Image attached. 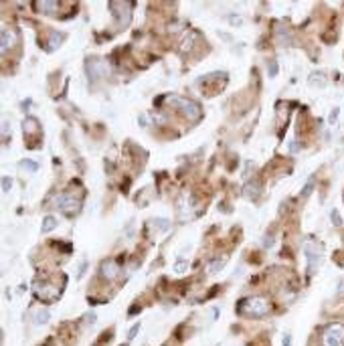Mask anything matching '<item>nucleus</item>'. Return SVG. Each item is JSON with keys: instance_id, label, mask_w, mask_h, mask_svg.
I'll use <instances>...</instances> for the list:
<instances>
[{"instance_id": "nucleus-1", "label": "nucleus", "mask_w": 344, "mask_h": 346, "mask_svg": "<svg viewBox=\"0 0 344 346\" xmlns=\"http://www.w3.org/2000/svg\"><path fill=\"white\" fill-rule=\"evenodd\" d=\"M239 308L247 316H265L269 312V302L264 295H251V298H245L239 304Z\"/></svg>"}, {"instance_id": "nucleus-2", "label": "nucleus", "mask_w": 344, "mask_h": 346, "mask_svg": "<svg viewBox=\"0 0 344 346\" xmlns=\"http://www.w3.org/2000/svg\"><path fill=\"white\" fill-rule=\"evenodd\" d=\"M168 106H172V107L180 109L185 115H188L190 120H196V118H199V115H201V107H199V104L192 102V100H186V97L172 95V97H168Z\"/></svg>"}, {"instance_id": "nucleus-3", "label": "nucleus", "mask_w": 344, "mask_h": 346, "mask_svg": "<svg viewBox=\"0 0 344 346\" xmlns=\"http://www.w3.org/2000/svg\"><path fill=\"white\" fill-rule=\"evenodd\" d=\"M324 346H342L344 344V326L342 324H328L322 332Z\"/></svg>"}, {"instance_id": "nucleus-4", "label": "nucleus", "mask_w": 344, "mask_h": 346, "mask_svg": "<svg viewBox=\"0 0 344 346\" xmlns=\"http://www.w3.org/2000/svg\"><path fill=\"white\" fill-rule=\"evenodd\" d=\"M55 203L59 205L61 211L67 213V215H71V213H79V209H81V199H79V196H73L71 192L59 194L55 199Z\"/></svg>"}, {"instance_id": "nucleus-5", "label": "nucleus", "mask_w": 344, "mask_h": 346, "mask_svg": "<svg viewBox=\"0 0 344 346\" xmlns=\"http://www.w3.org/2000/svg\"><path fill=\"white\" fill-rule=\"evenodd\" d=\"M87 75H89V79H102V77L109 75L107 63L102 61V59H91V61H87Z\"/></svg>"}, {"instance_id": "nucleus-6", "label": "nucleus", "mask_w": 344, "mask_h": 346, "mask_svg": "<svg viewBox=\"0 0 344 346\" xmlns=\"http://www.w3.org/2000/svg\"><path fill=\"white\" fill-rule=\"evenodd\" d=\"M306 255H308V271H314L320 266L322 259V247L316 243H308L306 245Z\"/></svg>"}, {"instance_id": "nucleus-7", "label": "nucleus", "mask_w": 344, "mask_h": 346, "mask_svg": "<svg viewBox=\"0 0 344 346\" xmlns=\"http://www.w3.org/2000/svg\"><path fill=\"white\" fill-rule=\"evenodd\" d=\"M35 292L45 302H53V300L59 298V290L53 284H35Z\"/></svg>"}, {"instance_id": "nucleus-8", "label": "nucleus", "mask_w": 344, "mask_h": 346, "mask_svg": "<svg viewBox=\"0 0 344 346\" xmlns=\"http://www.w3.org/2000/svg\"><path fill=\"white\" fill-rule=\"evenodd\" d=\"M16 41H19V37H16L14 28H2V32H0V51L6 53L8 49H12L16 45Z\"/></svg>"}, {"instance_id": "nucleus-9", "label": "nucleus", "mask_w": 344, "mask_h": 346, "mask_svg": "<svg viewBox=\"0 0 344 346\" xmlns=\"http://www.w3.org/2000/svg\"><path fill=\"white\" fill-rule=\"evenodd\" d=\"M100 271H102V275H104V277L111 279V277H116V275L120 273V266H118V261H113V259H106V261L102 263Z\"/></svg>"}, {"instance_id": "nucleus-10", "label": "nucleus", "mask_w": 344, "mask_h": 346, "mask_svg": "<svg viewBox=\"0 0 344 346\" xmlns=\"http://www.w3.org/2000/svg\"><path fill=\"white\" fill-rule=\"evenodd\" d=\"M227 261H229V255L227 253H223L221 257H215L211 263H209V267H207V271L211 273V275H217L225 266H227Z\"/></svg>"}, {"instance_id": "nucleus-11", "label": "nucleus", "mask_w": 344, "mask_h": 346, "mask_svg": "<svg viewBox=\"0 0 344 346\" xmlns=\"http://www.w3.org/2000/svg\"><path fill=\"white\" fill-rule=\"evenodd\" d=\"M57 8H59V4L55 0H39V2H35V10L45 12V14H53V12H57Z\"/></svg>"}, {"instance_id": "nucleus-12", "label": "nucleus", "mask_w": 344, "mask_h": 346, "mask_svg": "<svg viewBox=\"0 0 344 346\" xmlns=\"http://www.w3.org/2000/svg\"><path fill=\"white\" fill-rule=\"evenodd\" d=\"M49 318H51V312H49L47 308L37 310V312H35V316H32V320H35V324H37V326L47 324V322H49Z\"/></svg>"}, {"instance_id": "nucleus-13", "label": "nucleus", "mask_w": 344, "mask_h": 346, "mask_svg": "<svg viewBox=\"0 0 344 346\" xmlns=\"http://www.w3.org/2000/svg\"><path fill=\"white\" fill-rule=\"evenodd\" d=\"M23 130L26 132L28 136H32V134H37V130H39V122L35 120V118H26L25 122H23Z\"/></svg>"}, {"instance_id": "nucleus-14", "label": "nucleus", "mask_w": 344, "mask_h": 346, "mask_svg": "<svg viewBox=\"0 0 344 346\" xmlns=\"http://www.w3.org/2000/svg\"><path fill=\"white\" fill-rule=\"evenodd\" d=\"M261 192V188H259V185L255 183V180H251V183H247L243 186V194L245 196H257Z\"/></svg>"}, {"instance_id": "nucleus-15", "label": "nucleus", "mask_w": 344, "mask_h": 346, "mask_svg": "<svg viewBox=\"0 0 344 346\" xmlns=\"http://www.w3.org/2000/svg\"><path fill=\"white\" fill-rule=\"evenodd\" d=\"M61 41H63V35H61V32H51V35H49L47 49H49V51H53V49H57V47L61 45Z\"/></svg>"}, {"instance_id": "nucleus-16", "label": "nucleus", "mask_w": 344, "mask_h": 346, "mask_svg": "<svg viewBox=\"0 0 344 346\" xmlns=\"http://www.w3.org/2000/svg\"><path fill=\"white\" fill-rule=\"evenodd\" d=\"M188 269V261L185 259V257H178L176 261H174V266H172V271L176 273V275H180V273H185Z\"/></svg>"}, {"instance_id": "nucleus-17", "label": "nucleus", "mask_w": 344, "mask_h": 346, "mask_svg": "<svg viewBox=\"0 0 344 346\" xmlns=\"http://www.w3.org/2000/svg\"><path fill=\"white\" fill-rule=\"evenodd\" d=\"M55 227H57V219H55L53 215H47V217L43 219V231H45V233H51Z\"/></svg>"}, {"instance_id": "nucleus-18", "label": "nucleus", "mask_w": 344, "mask_h": 346, "mask_svg": "<svg viewBox=\"0 0 344 346\" xmlns=\"http://www.w3.org/2000/svg\"><path fill=\"white\" fill-rule=\"evenodd\" d=\"M310 83L318 85V87H324L326 85V75L324 73H312V75H310Z\"/></svg>"}, {"instance_id": "nucleus-19", "label": "nucleus", "mask_w": 344, "mask_h": 346, "mask_svg": "<svg viewBox=\"0 0 344 346\" xmlns=\"http://www.w3.org/2000/svg\"><path fill=\"white\" fill-rule=\"evenodd\" d=\"M152 225L158 227V231H162V233H164V231H168V227H170V223H168L166 219H154Z\"/></svg>"}, {"instance_id": "nucleus-20", "label": "nucleus", "mask_w": 344, "mask_h": 346, "mask_svg": "<svg viewBox=\"0 0 344 346\" xmlns=\"http://www.w3.org/2000/svg\"><path fill=\"white\" fill-rule=\"evenodd\" d=\"M194 39H196L194 32H188V39L185 37V41H183V51H188V49L192 47V43H194Z\"/></svg>"}, {"instance_id": "nucleus-21", "label": "nucleus", "mask_w": 344, "mask_h": 346, "mask_svg": "<svg viewBox=\"0 0 344 346\" xmlns=\"http://www.w3.org/2000/svg\"><path fill=\"white\" fill-rule=\"evenodd\" d=\"M152 122H158V124H162L164 120H162V118H158V115H154V113H152ZM140 124H142V126H146V124H148V113H144V115H142V118H140Z\"/></svg>"}, {"instance_id": "nucleus-22", "label": "nucleus", "mask_w": 344, "mask_h": 346, "mask_svg": "<svg viewBox=\"0 0 344 346\" xmlns=\"http://www.w3.org/2000/svg\"><path fill=\"white\" fill-rule=\"evenodd\" d=\"M10 186H12V180H10V176H2V192H8V190H10Z\"/></svg>"}, {"instance_id": "nucleus-23", "label": "nucleus", "mask_w": 344, "mask_h": 346, "mask_svg": "<svg viewBox=\"0 0 344 346\" xmlns=\"http://www.w3.org/2000/svg\"><path fill=\"white\" fill-rule=\"evenodd\" d=\"M23 168H26V170H37V164L32 162V160H23Z\"/></svg>"}, {"instance_id": "nucleus-24", "label": "nucleus", "mask_w": 344, "mask_h": 346, "mask_svg": "<svg viewBox=\"0 0 344 346\" xmlns=\"http://www.w3.org/2000/svg\"><path fill=\"white\" fill-rule=\"evenodd\" d=\"M140 332V324H136V326H132V330L128 332V340H134V336Z\"/></svg>"}, {"instance_id": "nucleus-25", "label": "nucleus", "mask_w": 344, "mask_h": 346, "mask_svg": "<svg viewBox=\"0 0 344 346\" xmlns=\"http://www.w3.org/2000/svg\"><path fill=\"white\" fill-rule=\"evenodd\" d=\"M332 221H334V225H336V227H340V225H342V221H340V215H338V211H332Z\"/></svg>"}, {"instance_id": "nucleus-26", "label": "nucleus", "mask_w": 344, "mask_h": 346, "mask_svg": "<svg viewBox=\"0 0 344 346\" xmlns=\"http://www.w3.org/2000/svg\"><path fill=\"white\" fill-rule=\"evenodd\" d=\"M336 120H338V107H334V109H332V113H330V118H328V122H330V124H334Z\"/></svg>"}, {"instance_id": "nucleus-27", "label": "nucleus", "mask_w": 344, "mask_h": 346, "mask_svg": "<svg viewBox=\"0 0 344 346\" xmlns=\"http://www.w3.org/2000/svg\"><path fill=\"white\" fill-rule=\"evenodd\" d=\"M310 190H312V180H310V183L302 188V196H308V192H310Z\"/></svg>"}, {"instance_id": "nucleus-28", "label": "nucleus", "mask_w": 344, "mask_h": 346, "mask_svg": "<svg viewBox=\"0 0 344 346\" xmlns=\"http://www.w3.org/2000/svg\"><path fill=\"white\" fill-rule=\"evenodd\" d=\"M275 73H277V63H271L269 65V77H275Z\"/></svg>"}, {"instance_id": "nucleus-29", "label": "nucleus", "mask_w": 344, "mask_h": 346, "mask_svg": "<svg viewBox=\"0 0 344 346\" xmlns=\"http://www.w3.org/2000/svg\"><path fill=\"white\" fill-rule=\"evenodd\" d=\"M284 346H291V336L290 334H284Z\"/></svg>"}]
</instances>
